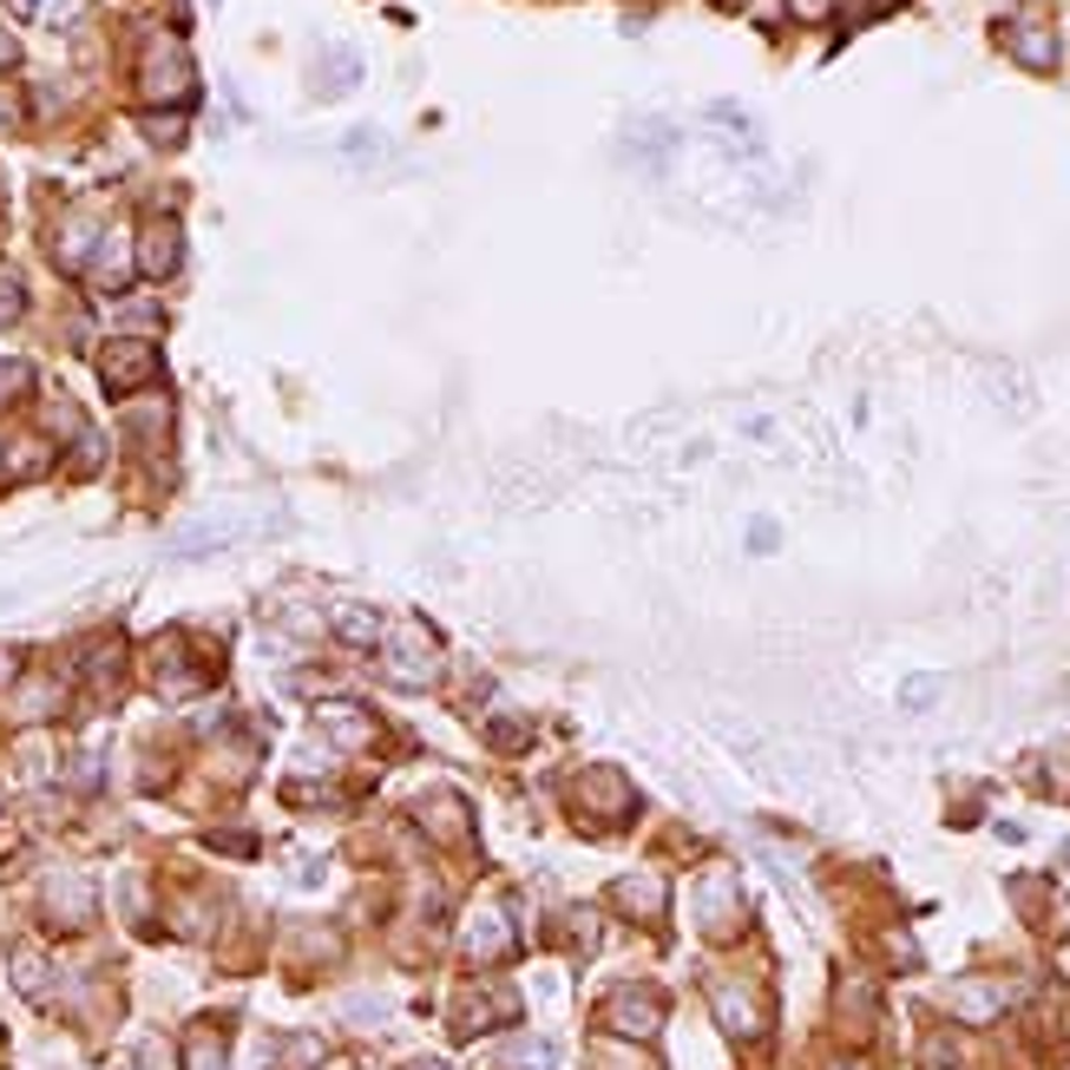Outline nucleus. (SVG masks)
Returning a JSON list of instances; mask_svg holds the SVG:
<instances>
[{
	"instance_id": "2",
	"label": "nucleus",
	"mask_w": 1070,
	"mask_h": 1070,
	"mask_svg": "<svg viewBox=\"0 0 1070 1070\" xmlns=\"http://www.w3.org/2000/svg\"><path fill=\"white\" fill-rule=\"evenodd\" d=\"M151 368H158V361H151V349H139V342H119V349L106 356V381H112V388H132V381H151Z\"/></svg>"
},
{
	"instance_id": "8",
	"label": "nucleus",
	"mask_w": 1070,
	"mask_h": 1070,
	"mask_svg": "<svg viewBox=\"0 0 1070 1070\" xmlns=\"http://www.w3.org/2000/svg\"><path fill=\"white\" fill-rule=\"evenodd\" d=\"M33 7H40V0H13V13H33Z\"/></svg>"
},
{
	"instance_id": "3",
	"label": "nucleus",
	"mask_w": 1070,
	"mask_h": 1070,
	"mask_svg": "<svg viewBox=\"0 0 1070 1070\" xmlns=\"http://www.w3.org/2000/svg\"><path fill=\"white\" fill-rule=\"evenodd\" d=\"M171 270H178V230L151 223L144 230V277H171Z\"/></svg>"
},
{
	"instance_id": "7",
	"label": "nucleus",
	"mask_w": 1070,
	"mask_h": 1070,
	"mask_svg": "<svg viewBox=\"0 0 1070 1070\" xmlns=\"http://www.w3.org/2000/svg\"><path fill=\"white\" fill-rule=\"evenodd\" d=\"M20 381H27V368H20V361H0V394H13Z\"/></svg>"
},
{
	"instance_id": "6",
	"label": "nucleus",
	"mask_w": 1070,
	"mask_h": 1070,
	"mask_svg": "<svg viewBox=\"0 0 1070 1070\" xmlns=\"http://www.w3.org/2000/svg\"><path fill=\"white\" fill-rule=\"evenodd\" d=\"M13 316H20V283L0 277V322H13Z\"/></svg>"
},
{
	"instance_id": "9",
	"label": "nucleus",
	"mask_w": 1070,
	"mask_h": 1070,
	"mask_svg": "<svg viewBox=\"0 0 1070 1070\" xmlns=\"http://www.w3.org/2000/svg\"><path fill=\"white\" fill-rule=\"evenodd\" d=\"M7 60H13V47H7V40H0V67H7Z\"/></svg>"
},
{
	"instance_id": "1",
	"label": "nucleus",
	"mask_w": 1070,
	"mask_h": 1070,
	"mask_svg": "<svg viewBox=\"0 0 1070 1070\" xmlns=\"http://www.w3.org/2000/svg\"><path fill=\"white\" fill-rule=\"evenodd\" d=\"M243 532V519H198V526H178L171 532V552L178 559H198V552H211V546H230Z\"/></svg>"
},
{
	"instance_id": "4",
	"label": "nucleus",
	"mask_w": 1070,
	"mask_h": 1070,
	"mask_svg": "<svg viewBox=\"0 0 1070 1070\" xmlns=\"http://www.w3.org/2000/svg\"><path fill=\"white\" fill-rule=\"evenodd\" d=\"M336 631L349 643H381V618H374L368 604H342V611H336Z\"/></svg>"
},
{
	"instance_id": "5",
	"label": "nucleus",
	"mask_w": 1070,
	"mask_h": 1070,
	"mask_svg": "<svg viewBox=\"0 0 1070 1070\" xmlns=\"http://www.w3.org/2000/svg\"><path fill=\"white\" fill-rule=\"evenodd\" d=\"M322 722H329L336 736H349V742H361V736H368V722H361V710H342V703H336V710H322Z\"/></svg>"
}]
</instances>
